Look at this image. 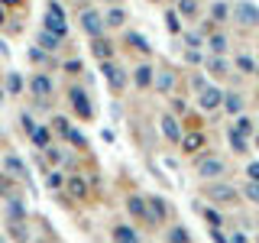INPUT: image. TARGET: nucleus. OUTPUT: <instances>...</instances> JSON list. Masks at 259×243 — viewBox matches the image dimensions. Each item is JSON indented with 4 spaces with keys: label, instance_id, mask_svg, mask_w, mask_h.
I'll return each instance as SVG.
<instances>
[{
    "label": "nucleus",
    "instance_id": "f257e3e1",
    "mask_svg": "<svg viewBox=\"0 0 259 243\" xmlns=\"http://www.w3.org/2000/svg\"><path fill=\"white\" fill-rule=\"evenodd\" d=\"M46 32H52L55 39H65L68 36V23H65V16H62V7L55 4H49V13H46Z\"/></svg>",
    "mask_w": 259,
    "mask_h": 243
},
{
    "label": "nucleus",
    "instance_id": "f03ea898",
    "mask_svg": "<svg viewBox=\"0 0 259 243\" xmlns=\"http://www.w3.org/2000/svg\"><path fill=\"white\" fill-rule=\"evenodd\" d=\"M233 20L237 23H243V26H259V7H253V4H237L233 7Z\"/></svg>",
    "mask_w": 259,
    "mask_h": 243
},
{
    "label": "nucleus",
    "instance_id": "7ed1b4c3",
    "mask_svg": "<svg viewBox=\"0 0 259 243\" xmlns=\"http://www.w3.org/2000/svg\"><path fill=\"white\" fill-rule=\"evenodd\" d=\"M81 26H84L88 36L101 39V32H104V16L97 13V10H84V13H81Z\"/></svg>",
    "mask_w": 259,
    "mask_h": 243
},
{
    "label": "nucleus",
    "instance_id": "20e7f679",
    "mask_svg": "<svg viewBox=\"0 0 259 243\" xmlns=\"http://www.w3.org/2000/svg\"><path fill=\"white\" fill-rule=\"evenodd\" d=\"M207 198L217 205H233L237 201V188L233 185H207Z\"/></svg>",
    "mask_w": 259,
    "mask_h": 243
},
{
    "label": "nucleus",
    "instance_id": "39448f33",
    "mask_svg": "<svg viewBox=\"0 0 259 243\" xmlns=\"http://www.w3.org/2000/svg\"><path fill=\"white\" fill-rule=\"evenodd\" d=\"M224 172H227V166H224V159H217V156H207V159L198 162V175L201 178H217Z\"/></svg>",
    "mask_w": 259,
    "mask_h": 243
},
{
    "label": "nucleus",
    "instance_id": "423d86ee",
    "mask_svg": "<svg viewBox=\"0 0 259 243\" xmlns=\"http://www.w3.org/2000/svg\"><path fill=\"white\" fill-rule=\"evenodd\" d=\"M71 107L78 110V117H84V120H91V113H94V107H91V101H88V94L81 91V88H71Z\"/></svg>",
    "mask_w": 259,
    "mask_h": 243
},
{
    "label": "nucleus",
    "instance_id": "0eeeda50",
    "mask_svg": "<svg viewBox=\"0 0 259 243\" xmlns=\"http://www.w3.org/2000/svg\"><path fill=\"white\" fill-rule=\"evenodd\" d=\"M221 101H224V91H221V88L207 85L204 91H201V107H204V110H217V107H221Z\"/></svg>",
    "mask_w": 259,
    "mask_h": 243
},
{
    "label": "nucleus",
    "instance_id": "6e6552de",
    "mask_svg": "<svg viewBox=\"0 0 259 243\" xmlns=\"http://www.w3.org/2000/svg\"><path fill=\"white\" fill-rule=\"evenodd\" d=\"M101 71L107 75V81H110V88H113V91H120V88L126 85V75H123V71H120L113 62H104V65H101Z\"/></svg>",
    "mask_w": 259,
    "mask_h": 243
},
{
    "label": "nucleus",
    "instance_id": "1a4fd4ad",
    "mask_svg": "<svg viewBox=\"0 0 259 243\" xmlns=\"http://www.w3.org/2000/svg\"><path fill=\"white\" fill-rule=\"evenodd\" d=\"M152 81H156V91L168 94V91L175 88V71H172V68H159L156 75H152Z\"/></svg>",
    "mask_w": 259,
    "mask_h": 243
},
{
    "label": "nucleus",
    "instance_id": "9d476101",
    "mask_svg": "<svg viewBox=\"0 0 259 243\" xmlns=\"http://www.w3.org/2000/svg\"><path fill=\"white\" fill-rule=\"evenodd\" d=\"M146 217H149L152 224H162V221H165V205H162V198H149V208H146Z\"/></svg>",
    "mask_w": 259,
    "mask_h": 243
},
{
    "label": "nucleus",
    "instance_id": "9b49d317",
    "mask_svg": "<svg viewBox=\"0 0 259 243\" xmlns=\"http://www.w3.org/2000/svg\"><path fill=\"white\" fill-rule=\"evenodd\" d=\"M162 133H165L172 143H182V127H178L175 117H162Z\"/></svg>",
    "mask_w": 259,
    "mask_h": 243
},
{
    "label": "nucleus",
    "instance_id": "f8f14e48",
    "mask_svg": "<svg viewBox=\"0 0 259 243\" xmlns=\"http://www.w3.org/2000/svg\"><path fill=\"white\" fill-rule=\"evenodd\" d=\"M113 243H140V237H136L133 227L120 224V227H113Z\"/></svg>",
    "mask_w": 259,
    "mask_h": 243
},
{
    "label": "nucleus",
    "instance_id": "ddd939ff",
    "mask_svg": "<svg viewBox=\"0 0 259 243\" xmlns=\"http://www.w3.org/2000/svg\"><path fill=\"white\" fill-rule=\"evenodd\" d=\"M29 88H32V94H36V97H49V94H52V81H49L46 75H36V78L29 81Z\"/></svg>",
    "mask_w": 259,
    "mask_h": 243
},
{
    "label": "nucleus",
    "instance_id": "4468645a",
    "mask_svg": "<svg viewBox=\"0 0 259 243\" xmlns=\"http://www.w3.org/2000/svg\"><path fill=\"white\" fill-rule=\"evenodd\" d=\"M182 149H185V152H201V149H204V136H201V133L182 136Z\"/></svg>",
    "mask_w": 259,
    "mask_h": 243
},
{
    "label": "nucleus",
    "instance_id": "2eb2a0df",
    "mask_svg": "<svg viewBox=\"0 0 259 243\" xmlns=\"http://www.w3.org/2000/svg\"><path fill=\"white\" fill-rule=\"evenodd\" d=\"M4 169H7L10 175L26 178V166H23V159H20V156H7V159H4Z\"/></svg>",
    "mask_w": 259,
    "mask_h": 243
},
{
    "label": "nucleus",
    "instance_id": "dca6fc26",
    "mask_svg": "<svg viewBox=\"0 0 259 243\" xmlns=\"http://www.w3.org/2000/svg\"><path fill=\"white\" fill-rule=\"evenodd\" d=\"M221 104L227 107V113H237V117L243 113V97H240V94H233V91H230V94H224V101H221Z\"/></svg>",
    "mask_w": 259,
    "mask_h": 243
},
{
    "label": "nucleus",
    "instance_id": "f3484780",
    "mask_svg": "<svg viewBox=\"0 0 259 243\" xmlns=\"http://www.w3.org/2000/svg\"><path fill=\"white\" fill-rule=\"evenodd\" d=\"M152 75H156V68H149V65H140V68H136V75H133V81L140 88H149L152 85Z\"/></svg>",
    "mask_w": 259,
    "mask_h": 243
},
{
    "label": "nucleus",
    "instance_id": "a211bd4d",
    "mask_svg": "<svg viewBox=\"0 0 259 243\" xmlns=\"http://www.w3.org/2000/svg\"><path fill=\"white\" fill-rule=\"evenodd\" d=\"M94 55H97V59H101V62H110V55H113V46L107 43V39H94Z\"/></svg>",
    "mask_w": 259,
    "mask_h": 243
},
{
    "label": "nucleus",
    "instance_id": "6ab92c4d",
    "mask_svg": "<svg viewBox=\"0 0 259 243\" xmlns=\"http://www.w3.org/2000/svg\"><path fill=\"white\" fill-rule=\"evenodd\" d=\"M207 46L214 55H224L227 52V36H221V32H214V36H207Z\"/></svg>",
    "mask_w": 259,
    "mask_h": 243
},
{
    "label": "nucleus",
    "instance_id": "aec40b11",
    "mask_svg": "<svg viewBox=\"0 0 259 243\" xmlns=\"http://www.w3.org/2000/svg\"><path fill=\"white\" fill-rule=\"evenodd\" d=\"M68 191H71V198H84V194H88V185L81 182L78 175H71L68 178Z\"/></svg>",
    "mask_w": 259,
    "mask_h": 243
},
{
    "label": "nucleus",
    "instance_id": "412c9836",
    "mask_svg": "<svg viewBox=\"0 0 259 243\" xmlns=\"http://www.w3.org/2000/svg\"><path fill=\"white\" fill-rule=\"evenodd\" d=\"M198 10H201L198 0H178V13L182 16H198Z\"/></svg>",
    "mask_w": 259,
    "mask_h": 243
},
{
    "label": "nucleus",
    "instance_id": "4be33fe9",
    "mask_svg": "<svg viewBox=\"0 0 259 243\" xmlns=\"http://www.w3.org/2000/svg\"><path fill=\"white\" fill-rule=\"evenodd\" d=\"M230 130H233V133H240V136H249V133H253V120L240 113V117H237V127H230Z\"/></svg>",
    "mask_w": 259,
    "mask_h": 243
},
{
    "label": "nucleus",
    "instance_id": "5701e85b",
    "mask_svg": "<svg viewBox=\"0 0 259 243\" xmlns=\"http://www.w3.org/2000/svg\"><path fill=\"white\" fill-rule=\"evenodd\" d=\"M126 208H130V214H133V217H146V201H143V198H136V194L126 201Z\"/></svg>",
    "mask_w": 259,
    "mask_h": 243
},
{
    "label": "nucleus",
    "instance_id": "b1692460",
    "mask_svg": "<svg viewBox=\"0 0 259 243\" xmlns=\"http://www.w3.org/2000/svg\"><path fill=\"white\" fill-rule=\"evenodd\" d=\"M123 20H126V13L120 10V7H113V10L104 16V23H107V26H123Z\"/></svg>",
    "mask_w": 259,
    "mask_h": 243
},
{
    "label": "nucleus",
    "instance_id": "393cba45",
    "mask_svg": "<svg viewBox=\"0 0 259 243\" xmlns=\"http://www.w3.org/2000/svg\"><path fill=\"white\" fill-rule=\"evenodd\" d=\"M59 43H62V39H55L52 32H46V29L39 32V46H42L46 52H52V49H59Z\"/></svg>",
    "mask_w": 259,
    "mask_h": 243
},
{
    "label": "nucleus",
    "instance_id": "a878e982",
    "mask_svg": "<svg viewBox=\"0 0 259 243\" xmlns=\"http://www.w3.org/2000/svg\"><path fill=\"white\" fill-rule=\"evenodd\" d=\"M227 140H230V149L233 152H246V136H240V133H233V130H230Z\"/></svg>",
    "mask_w": 259,
    "mask_h": 243
},
{
    "label": "nucleus",
    "instance_id": "bb28decb",
    "mask_svg": "<svg viewBox=\"0 0 259 243\" xmlns=\"http://www.w3.org/2000/svg\"><path fill=\"white\" fill-rule=\"evenodd\" d=\"M207 71L210 75H227V62L221 55H214V59H207Z\"/></svg>",
    "mask_w": 259,
    "mask_h": 243
},
{
    "label": "nucleus",
    "instance_id": "cd10ccee",
    "mask_svg": "<svg viewBox=\"0 0 259 243\" xmlns=\"http://www.w3.org/2000/svg\"><path fill=\"white\" fill-rule=\"evenodd\" d=\"M237 68L243 71V75H253V71H256V62L249 59V55H237Z\"/></svg>",
    "mask_w": 259,
    "mask_h": 243
},
{
    "label": "nucleus",
    "instance_id": "c85d7f7f",
    "mask_svg": "<svg viewBox=\"0 0 259 243\" xmlns=\"http://www.w3.org/2000/svg\"><path fill=\"white\" fill-rule=\"evenodd\" d=\"M20 88H23V78L16 75V71H10V75H7V91H10V94H20Z\"/></svg>",
    "mask_w": 259,
    "mask_h": 243
},
{
    "label": "nucleus",
    "instance_id": "c756f323",
    "mask_svg": "<svg viewBox=\"0 0 259 243\" xmlns=\"http://www.w3.org/2000/svg\"><path fill=\"white\" fill-rule=\"evenodd\" d=\"M29 136H32V143H36V146H49V130L46 127H36Z\"/></svg>",
    "mask_w": 259,
    "mask_h": 243
},
{
    "label": "nucleus",
    "instance_id": "7c9ffc66",
    "mask_svg": "<svg viewBox=\"0 0 259 243\" xmlns=\"http://www.w3.org/2000/svg\"><path fill=\"white\" fill-rule=\"evenodd\" d=\"M210 16H214V23H224L230 16V10H227V4H214L210 7Z\"/></svg>",
    "mask_w": 259,
    "mask_h": 243
},
{
    "label": "nucleus",
    "instance_id": "2f4dec72",
    "mask_svg": "<svg viewBox=\"0 0 259 243\" xmlns=\"http://www.w3.org/2000/svg\"><path fill=\"white\" fill-rule=\"evenodd\" d=\"M130 43L140 49V52H149V49H152V46H149V43H146V39L140 36V32H130Z\"/></svg>",
    "mask_w": 259,
    "mask_h": 243
},
{
    "label": "nucleus",
    "instance_id": "473e14b6",
    "mask_svg": "<svg viewBox=\"0 0 259 243\" xmlns=\"http://www.w3.org/2000/svg\"><path fill=\"white\" fill-rule=\"evenodd\" d=\"M204 221H207V224H210V227L217 230V227H221V214H217L214 208H204Z\"/></svg>",
    "mask_w": 259,
    "mask_h": 243
},
{
    "label": "nucleus",
    "instance_id": "72a5a7b5",
    "mask_svg": "<svg viewBox=\"0 0 259 243\" xmlns=\"http://www.w3.org/2000/svg\"><path fill=\"white\" fill-rule=\"evenodd\" d=\"M243 194H246V198L253 201V205H259V182H249V185H246V191H243Z\"/></svg>",
    "mask_w": 259,
    "mask_h": 243
},
{
    "label": "nucleus",
    "instance_id": "f704fd0d",
    "mask_svg": "<svg viewBox=\"0 0 259 243\" xmlns=\"http://www.w3.org/2000/svg\"><path fill=\"white\" fill-rule=\"evenodd\" d=\"M185 43H188V52H198L201 36H198V32H185Z\"/></svg>",
    "mask_w": 259,
    "mask_h": 243
},
{
    "label": "nucleus",
    "instance_id": "c9c22d12",
    "mask_svg": "<svg viewBox=\"0 0 259 243\" xmlns=\"http://www.w3.org/2000/svg\"><path fill=\"white\" fill-rule=\"evenodd\" d=\"M168 240H172V243H188V230H182V227H175V230L168 233Z\"/></svg>",
    "mask_w": 259,
    "mask_h": 243
},
{
    "label": "nucleus",
    "instance_id": "e433bc0d",
    "mask_svg": "<svg viewBox=\"0 0 259 243\" xmlns=\"http://www.w3.org/2000/svg\"><path fill=\"white\" fill-rule=\"evenodd\" d=\"M165 23L172 32H182V23H178V13H165Z\"/></svg>",
    "mask_w": 259,
    "mask_h": 243
},
{
    "label": "nucleus",
    "instance_id": "4c0bfd02",
    "mask_svg": "<svg viewBox=\"0 0 259 243\" xmlns=\"http://www.w3.org/2000/svg\"><path fill=\"white\" fill-rule=\"evenodd\" d=\"M7 211H10V217H23V214H26V211H23V205H20V201H10V208H7Z\"/></svg>",
    "mask_w": 259,
    "mask_h": 243
},
{
    "label": "nucleus",
    "instance_id": "58836bf2",
    "mask_svg": "<svg viewBox=\"0 0 259 243\" xmlns=\"http://www.w3.org/2000/svg\"><path fill=\"white\" fill-rule=\"evenodd\" d=\"M65 136H68V140L75 143V146H84V136H81L78 130H71V127H68V133H65Z\"/></svg>",
    "mask_w": 259,
    "mask_h": 243
},
{
    "label": "nucleus",
    "instance_id": "ea45409f",
    "mask_svg": "<svg viewBox=\"0 0 259 243\" xmlns=\"http://www.w3.org/2000/svg\"><path fill=\"white\" fill-rule=\"evenodd\" d=\"M46 182H49V188H62V175H59V172H52Z\"/></svg>",
    "mask_w": 259,
    "mask_h": 243
},
{
    "label": "nucleus",
    "instance_id": "a19ab883",
    "mask_svg": "<svg viewBox=\"0 0 259 243\" xmlns=\"http://www.w3.org/2000/svg\"><path fill=\"white\" fill-rule=\"evenodd\" d=\"M246 175H249V182H259V162H253V166L246 169Z\"/></svg>",
    "mask_w": 259,
    "mask_h": 243
},
{
    "label": "nucleus",
    "instance_id": "79ce46f5",
    "mask_svg": "<svg viewBox=\"0 0 259 243\" xmlns=\"http://www.w3.org/2000/svg\"><path fill=\"white\" fill-rule=\"evenodd\" d=\"M230 243H246V237H243V233H233V237H230Z\"/></svg>",
    "mask_w": 259,
    "mask_h": 243
},
{
    "label": "nucleus",
    "instance_id": "37998d69",
    "mask_svg": "<svg viewBox=\"0 0 259 243\" xmlns=\"http://www.w3.org/2000/svg\"><path fill=\"white\" fill-rule=\"evenodd\" d=\"M0 23H4V7H0Z\"/></svg>",
    "mask_w": 259,
    "mask_h": 243
},
{
    "label": "nucleus",
    "instance_id": "c03bdc74",
    "mask_svg": "<svg viewBox=\"0 0 259 243\" xmlns=\"http://www.w3.org/2000/svg\"><path fill=\"white\" fill-rule=\"evenodd\" d=\"M0 4H16V0H0Z\"/></svg>",
    "mask_w": 259,
    "mask_h": 243
},
{
    "label": "nucleus",
    "instance_id": "a18cd8bd",
    "mask_svg": "<svg viewBox=\"0 0 259 243\" xmlns=\"http://www.w3.org/2000/svg\"><path fill=\"white\" fill-rule=\"evenodd\" d=\"M256 146H259V136H256Z\"/></svg>",
    "mask_w": 259,
    "mask_h": 243
},
{
    "label": "nucleus",
    "instance_id": "49530a36",
    "mask_svg": "<svg viewBox=\"0 0 259 243\" xmlns=\"http://www.w3.org/2000/svg\"><path fill=\"white\" fill-rule=\"evenodd\" d=\"M256 71H259V68H256Z\"/></svg>",
    "mask_w": 259,
    "mask_h": 243
}]
</instances>
